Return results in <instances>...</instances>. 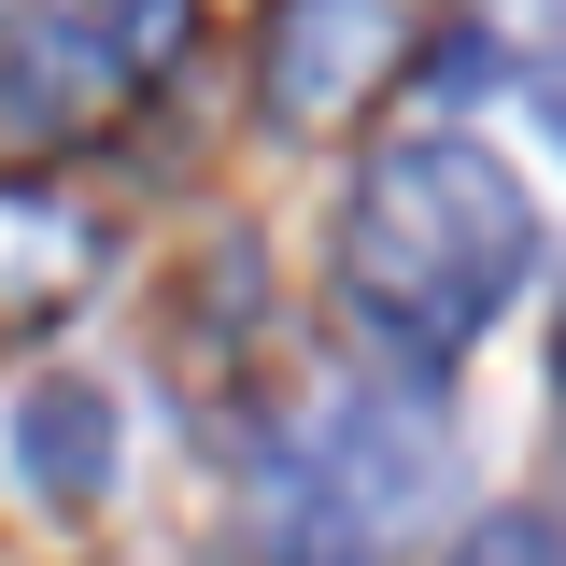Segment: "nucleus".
<instances>
[{"mask_svg": "<svg viewBox=\"0 0 566 566\" xmlns=\"http://www.w3.org/2000/svg\"><path fill=\"white\" fill-rule=\"evenodd\" d=\"M538 270V199L495 170L482 142H397L354 170V212H340V283L354 312L411 368H453L510 312V283Z\"/></svg>", "mask_w": 566, "mask_h": 566, "instance_id": "nucleus-1", "label": "nucleus"}, {"mask_svg": "<svg viewBox=\"0 0 566 566\" xmlns=\"http://www.w3.org/2000/svg\"><path fill=\"white\" fill-rule=\"evenodd\" d=\"M283 495H297V538H382V524H411L439 495V411L354 382L340 411L283 453Z\"/></svg>", "mask_w": 566, "mask_h": 566, "instance_id": "nucleus-2", "label": "nucleus"}, {"mask_svg": "<svg viewBox=\"0 0 566 566\" xmlns=\"http://www.w3.org/2000/svg\"><path fill=\"white\" fill-rule=\"evenodd\" d=\"M411 29H424V0H270V43H255L270 128H354L397 85Z\"/></svg>", "mask_w": 566, "mask_h": 566, "instance_id": "nucleus-3", "label": "nucleus"}, {"mask_svg": "<svg viewBox=\"0 0 566 566\" xmlns=\"http://www.w3.org/2000/svg\"><path fill=\"white\" fill-rule=\"evenodd\" d=\"M128 43L85 14V0H43V14H14L0 29V128H29V142H57V128H99L114 99H128Z\"/></svg>", "mask_w": 566, "mask_h": 566, "instance_id": "nucleus-4", "label": "nucleus"}, {"mask_svg": "<svg viewBox=\"0 0 566 566\" xmlns=\"http://www.w3.org/2000/svg\"><path fill=\"white\" fill-rule=\"evenodd\" d=\"M99 270H114L99 199H71V185H0V326H57Z\"/></svg>", "mask_w": 566, "mask_h": 566, "instance_id": "nucleus-5", "label": "nucleus"}, {"mask_svg": "<svg viewBox=\"0 0 566 566\" xmlns=\"http://www.w3.org/2000/svg\"><path fill=\"white\" fill-rule=\"evenodd\" d=\"M14 482L43 495V510H99L114 495V397L85 368H57V382L14 397Z\"/></svg>", "mask_w": 566, "mask_h": 566, "instance_id": "nucleus-6", "label": "nucleus"}, {"mask_svg": "<svg viewBox=\"0 0 566 566\" xmlns=\"http://www.w3.org/2000/svg\"><path fill=\"white\" fill-rule=\"evenodd\" d=\"M85 14H99L128 57H170V43H185V0H85Z\"/></svg>", "mask_w": 566, "mask_h": 566, "instance_id": "nucleus-7", "label": "nucleus"}, {"mask_svg": "<svg viewBox=\"0 0 566 566\" xmlns=\"http://www.w3.org/2000/svg\"><path fill=\"white\" fill-rule=\"evenodd\" d=\"M538 99H553V128H566V71H538Z\"/></svg>", "mask_w": 566, "mask_h": 566, "instance_id": "nucleus-8", "label": "nucleus"}]
</instances>
